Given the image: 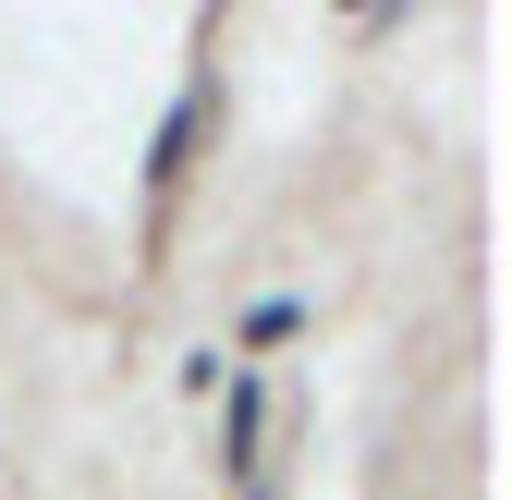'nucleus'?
Segmentation results:
<instances>
[{"mask_svg": "<svg viewBox=\"0 0 512 500\" xmlns=\"http://www.w3.org/2000/svg\"><path fill=\"white\" fill-rule=\"evenodd\" d=\"M220 464H232L244 488H256V464H269V391H256V379H244L232 415H220Z\"/></svg>", "mask_w": 512, "mask_h": 500, "instance_id": "1", "label": "nucleus"}, {"mask_svg": "<svg viewBox=\"0 0 512 500\" xmlns=\"http://www.w3.org/2000/svg\"><path fill=\"white\" fill-rule=\"evenodd\" d=\"M293 330H305V293H256L244 305V342H293Z\"/></svg>", "mask_w": 512, "mask_h": 500, "instance_id": "2", "label": "nucleus"}]
</instances>
